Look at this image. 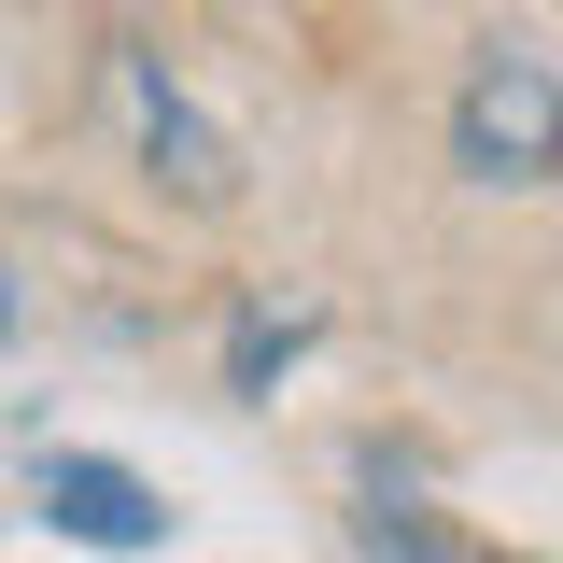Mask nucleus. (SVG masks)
Listing matches in <instances>:
<instances>
[{
    "label": "nucleus",
    "instance_id": "nucleus-1",
    "mask_svg": "<svg viewBox=\"0 0 563 563\" xmlns=\"http://www.w3.org/2000/svg\"><path fill=\"white\" fill-rule=\"evenodd\" d=\"M451 169L465 184H550L563 169V70L536 43H479L465 99H451Z\"/></svg>",
    "mask_w": 563,
    "mask_h": 563
},
{
    "label": "nucleus",
    "instance_id": "nucleus-2",
    "mask_svg": "<svg viewBox=\"0 0 563 563\" xmlns=\"http://www.w3.org/2000/svg\"><path fill=\"white\" fill-rule=\"evenodd\" d=\"M113 99H128V141H141V169H155V198H184V211H225V198H240V155H225V128L169 85V57L113 43Z\"/></svg>",
    "mask_w": 563,
    "mask_h": 563
},
{
    "label": "nucleus",
    "instance_id": "nucleus-3",
    "mask_svg": "<svg viewBox=\"0 0 563 563\" xmlns=\"http://www.w3.org/2000/svg\"><path fill=\"white\" fill-rule=\"evenodd\" d=\"M43 521H57L70 550H169V507L128 465H99V451H57L43 465Z\"/></svg>",
    "mask_w": 563,
    "mask_h": 563
},
{
    "label": "nucleus",
    "instance_id": "nucleus-4",
    "mask_svg": "<svg viewBox=\"0 0 563 563\" xmlns=\"http://www.w3.org/2000/svg\"><path fill=\"white\" fill-rule=\"evenodd\" d=\"M296 352H310V324H296V310H240V339H225V380H240V395H268Z\"/></svg>",
    "mask_w": 563,
    "mask_h": 563
},
{
    "label": "nucleus",
    "instance_id": "nucleus-5",
    "mask_svg": "<svg viewBox=\"0 0 563 563\" xmlns=\"http://www.w3.org/2000/svg\"><path fill=\"white\" fill-rule=\"evenodd\" d=\"M0 339H14V282H0Z\"/></svg>",
    "mask_w": 563,
    "mask_h": 563
}]
</instances>
